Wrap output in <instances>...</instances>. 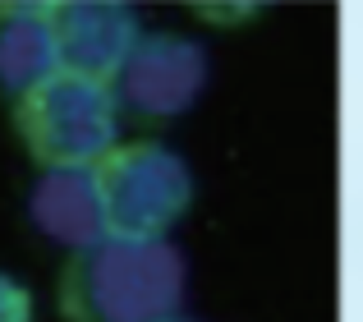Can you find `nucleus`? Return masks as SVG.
<instances>
[{
    "instance_id": "nucleus-1",
    "label": "nucleus",
    "mask_w": 363,
    "mask_h": 322,
    "mask_svg": "<svg viewBox=\"0 0 363 322\" xmlns=\"http://www.w3.org/2000/svg\"><path fill=\"white\" fill-rule=\"evenodd\" d=\"M189 262L170 240L101 235L74 249L60 272V313L69 322H166L179 313Z\"/></svg>"
},
{
    "instance_id": "nucleus-2",
    "label": "nucleus",
    "mask_w": 363,
    "mask_h": 322,
    "mask_svg": "<svg viewBox=\"0 0 363 322\" xmlns=\"http://www.w3.org/2000/svg\"><path fill=\"white\" fill-rule=\"evenodd\" d=\"M14 134L42 166H97L120 143L111 83L51 70L14 101Z\"/></svg>"
},
{
    "instance_id": "nucleus-3",
    "label": "nucleus",
    "mask_w": 363,
    "mask_h": 322,
    "mask_svg": "<svg viewBox=\"0 0 363 322\" xmlns=\"http://www.w3.org/2000/svg\"><path fill=\"white\" fill-rule=\"evenodd\" d=\"M106 212V235L129 240H166L170 226L194 203V170L179 152H170L157 138L116 143L92 166Z\"/></svg>"
},
{
    "instance_id": "nucleus-4",
    "label": "nucleus",
    "mask_w": 363,
    "mask_h": 322,
    "mask_svg": "<svg viewBox=\"0 0 363 322\" xmlns=\"http://www.w3.org/2000/svg\"><path fill=\"white\" fill-rule=\"evenodd\" d=\"M207 51L194 37L179 33H147L129 46L120 60L111 92L120 116L133 120H179L194 111V101L207 88Z\"/></svg>"
},
{
    "instance_id": "nucleus-5",
    "label": "nucleus",
    "mask_w": 363,
    "mask_h": 322,
    "mask_svg": "<svg viewBox=\"0 0 363 322\" xmlns=\"http://www.w3.org/2000/svg\"><path fill=\"white\" fill-rule=\"evenodd\" d=\"M51 14V42H55V70L83 74V79L111 83L129 46L143 37V23L124 0H55Z\"/></svg>"
},
{
    "instance_id": "nucleus-6",
    "label": "nucleus",
    "mask_w": 363,
    "mask_h": 322,
    "mask_svg": "<svg viewBox=\"0 0 363 322\" xmlns=\"http://www.w3.org/2000/svg\"><path fill=\"white\" fill-rule=\"evenodd\" d=\"M28 216L46 240L69 253L97 244L106 235V212L92 166H46L28 194Z\"/></svg>"
},
{
    "instance_id": "nucleus-7",
    "label": "nucleus",
    "mask_w": 363,
    "mask_h": 322,
    "mask_svg": "<svg viewBox=\"0 0 363 322\" xmlns=\"http://www.w3.org/2000/svg\"><path fill=\"white\" fill-rule=\"evenodd\" d=\"M55 70L51 14L42 0L0 5V101H18L33 83Z\"/></svg>"
},
{
    "instance_id": "nucleus-8",
    "label": "nucleus",
    "mask_w": 363,
    "mask_h": 322,
    "mask_svg": "<svg viewBox=\"0 0 363 322\" xmlns=\"http://www.w3.org/2000/svg\"><path fill=\"white\" fill-rule=\"evenodd\" d=\"M0 322H33V295L9 272H0Z\"/></svg>"
},
{
    "instance_id": "nucleus-9",
    "label": "nucleus",
    "mask_w": 363,
    "mask_h": 322,
    "mask_svg": "<svg viewBox=\"0 0 363 322\" xmlns=\"http://www.w3.org/2000/svg\"><path fill=\"white\" fill-rule=\"evenodd\" d=\"M166 322H189V318H179V313H175V318H166Z\"/></svg>"
}]
</instances>
